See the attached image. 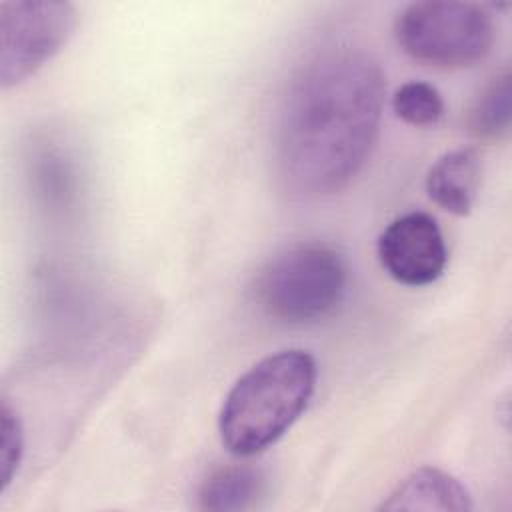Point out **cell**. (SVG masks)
I'll return each mask as SVG.
<instances>
[{
  "label": "cell",
  "instance_id": "cell-12",
  "mask_svg": "<svg viewBox=\"0 0 512 512\" xmlns=\"http://www.w3.org/2000/svg\"><path fill=\"white\" fill-rule=\"evenodd\" d=\"M34 182L50 204H66L74 196L72 166L58 148L42 146L34 154Z\"/></svg>",
  "mask_w": 512,
  "mask_h": 512
},
{
  "label": "cell",
  "instance_id": "cell-11",
  "mask_svg": "<svg viewBox=\"0 0 512 512\" xmlns=\"http://www.w3.org/2000/svg\"><path fill=\"white\" fill-rule=\"evenodd\" d=\"M392 110L406 124L434 126L444 116V100L432 84L410 80L396 88L392 96Z\"/></svg>",
  "mask_w": 512,
  "mask_h": 512
},
{
  "label": "cell",
  "instance_id": "cell-1",
  "mask_svg": "<svg viewBox=\"0 0 512 512\" xmlns=\"http://www.w3.org/2000/svg\"><path fill=\"white\" fill-rule=\"evenodd\" d=\"M384 92L380 64L360 48H330L298 72L278 130L280 174L292 192L326 196L360 172L378 136Z\"/></svg>",
  "mask_w": 512,
  "mask_h": 512
},
{
  "label": "cell",
  "instance_id": "cell-10",
  "mask_svg": "<svg viewBox=\"0 0 512 512\" xmlns=\"http://www.w3.org/2000/svg\"><path fill=\"white\" fill-rule=\"evenodd\" d=\"M512 88L510 74L494 76L476 96L468 112V128L480 138H498L510 126Z\"/></svg>",
  "mask_w": 512,
  "mask_h": 512
},
{
  "label": "cell",
  "instance_id": "cell-8",
  "mask_svg": "<svg viewBox=\"0 0 512 512\" xmlns=\"http://www.w3.org/2000/svg\"><path fill=\"white\" fill-rule=\"evenodd\" d=\"M468 490L448 472L418 468L410 472L380 504V510H470Z\"/></svg>",
  "mask_w": 512,
  "mask_h": 512
},
{
  "label": "cell",
  "instance_id": "cell-9",
  "mask_svg": "<svg viewBox=\"0 0 512 512\" xmlns=\"http://www.w3.org/2000/svg\"><path fill=\"white\" fill-rule=\"evenodd\" d=\"M264 476L252 466H226L210 474L198 494L200 508L210 512H240L254 508L264 496Z\"/></svg>",
  "mask_w": 512,
  "mask_h": 512
},
{
  "label": "cell",
  "instance_id": "cell-6",
  "mask_svg": "<svg viewBox=\"0 0 512 512\" xmlns=\"http://www.w3.org/2000/svg\"><path fill=\"white\" fill-rule=\"evenodd\" d=\"M382 268L404 286L438 280L448 262V248L438 222L426 212H408L392 220L378 238Z\"/></svg>",
  "mask_w": 512,
  "mask_h": 512
},
{
  "label": "cell",
  "instance_id": "cell-2",
  "mask_svg": "<svg viewBox=\"0 0 512 512\" xmlns=\"http://www.w3.org/2000/svg\"><path fill=\"white\" fill-rule=\"evenodd\" d=\"M316 360L298 348L256 362L224 398L218 430L238 456H254L276 444L306 410L316 388Z\"/></svg>",
  "mask_w": 512,
  "mask_h": 512
},
{
  "label": "cell",
  "instance_id": "cell-7",
  "mask_svg": "<svg viewBox=\"0 0 512 512\" xmlns=\"http://www.w3.org/2000/svg\"><path fill=\"white\" fill-rule=\"evenodd\" d=\"M482 182V158L474 148H458L440 156L426 176L428 196L444 210L466 216Z\"/></svg>",
  "mask_w": 512,
  "mask_h": 512
},
{
  "label": "cell",
  "instance_id": "cell-5",
  "mask_svg": "<svg viewBox=\"0 0 512 512\" xmlns=\"http://www.w3.org/2000/svg\"><path fill=\"white\" fill-rule=\"evenodd\" d=\"M78 22L70 2L16 0L0 4V86L36 74L70 40Z\"/></svg>",
  "mask_w": 512,
  "mask_h": 512
},
{
  "label": "cell",
  "instance_id": "cell-3",
  "mask_svg": "<svg viewBox=\"0 0 512 512\" xmlns=\"http://www.w3.org/2000/svg\"><path fill=\"white\" fill-rule=\"evenodd\" d=\"M348 268L344 258L320 242L294 244L260 270L258 306L284 324H310L330 316L344 300Z\"/></svg>",
  "mask_w": 512,
  "mask_h": 512
},
{
  "label": "cell",
  "instance_id": "cell-4",
  "mask_svg": "<svg viewBox=\"0 0 512 512\" xmlns=\"http://www.w3.org/2000/svg\"><path fill=\"white\" fill-rule=\"evenodd\" d=\"M400 48L436 68H466L492 48V16L474 2L422 0L408 4L394 22Z\"/></svg>",
  "mask_w": 512,
  "mask_h": 512
},
{
  "label": "cell",
  "instance_id": "cell-13",
  "mask_svg": "<svg viewBox=\"0 0 512 512\" xmlns=\"http://www.w3.org/2000/svg\"><path fill=\"white\" fill-rule=\"evenodd\" d=\"M0 414H2V422H0V430H2V438H0V480H2V490H6L8 484L12 482V476L18 470L20 460H22L24 432H22L20 418L16 416V412L6 402L2 404Z\"/></svg>",
  "mask_w": 512,
  "mask_h": 512
}]
</instances>
